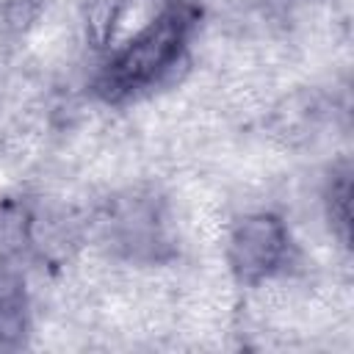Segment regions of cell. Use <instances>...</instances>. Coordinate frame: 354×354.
I'll use <instances>...</instances> for the list:
<instances>
[{
  "instance_id": "6da1fadb",
  "label": "cell",
  "mask_w": 354,
  "mask_h": 354,
  "mask_svg": "<svg viewBox=\"0 0 354 354\" xmlns=\"http://www.w3.org/2000/svg\"><path fill=\"white\" fill-rule=\"evenodd\" d=\"M194 28V14L185 6H171L160 11L144 30H138L108 64L102 75V88L108 97H130L155 86L169 75Z\"/></svg>"
},
{
  "instance_id": "7a4b0ae2",
  "label": "cell",
  "mask_w": 354,
  "mask_h": 354,
  "mask_svg": "<svg viewBox=\"0 0 354 354\" xmlns=\"http://www.w3.org/2000/svg\"><path fill=\"white\" fill-rule=\"evenodd\" d=\"M290 235L282 218L271 213H252L241 218L230 232L227 257L238 279L260 282L282 268L288 260Z\"/></svg>"
},
{
  "instance_id": "3957f363",
  "label": "cell",
  "mask_w": 354,
  "mask_h": 354,
  "mask_svg": "<svg viewBox=\"0 0 354 354\" xmlns=\"http://www.w3.org/2000/svg\"><path fill=\"white\" fill-rule=\"evenodd\" d=\"M28 329L25 299L17 285L0 282V346H17Z\"/></svg>"
},
{
  "instance_id": "277c9868",
  "label": "cell",
  "mask_w": 354,
  "mask_h": 354,
  "mask_svg": "<svg viewBox=\"0 0 354 354\" xmlns=\"http://www.w3.org/2000/svg\"><path fill=\"white\" fill-rule=\"evenodd\" d=\"M124 14V0H91L86 8V36L94 47H105Z\"/></svg>"
},
{
  "instance_id": "5b68a950",
  "label": "cell",
  "mask_w": 354,
  "mask_h": 354,
  "mask_svg": "<svg viewBox=\"0 0 354 354\" xmlns=\"http://www.w3.org/2000/svg\"><path fill=\"white\" fill-rule=\"evenodd\" d=\"M326 205H329L332 230L337 232L340 243H346V241H348V224H351V174H348V169H343V171L332 180Z\"/></svg>"
},
{
  "instance_id": "8992f818",
  "label": "cell",
  "mask_w": 354,
  "mask_h": 354,
  "mask_svg": "<svg viewBox=\"0 0 354 354\" xmlns=\"http://www.w3.org/2000/svg\"><path fill=\"white\" fill-rule=\"evenodd\" d=\"M39 3H41V0H6V6H3L6 22H8L11 28H25V25L36 17Z\"/></svg>"
}]
</instances>
